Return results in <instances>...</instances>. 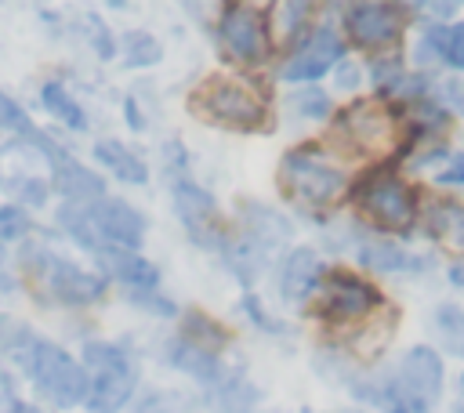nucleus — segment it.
Segmentation results:
<instances>
[{"label":"nucleus","instance_id":"nucleus-20","mask_svg":"<svg viewBox=\"0 0 464 413\" xmlns=\"http://www.w3.org/2000/svg\"><path fill=\"white\" fill-rule=\"evenodd\" d=\"M257 388L246 384L239 373H225L210 391L214 413H257Z\"/></svg>","mask_w":464,"mask_h":413},{"label":"nucleus","instance_id":"nucleus-19","mask_svg":"<svg viewBox=\"0 0 464 413\" xmlns=\"http://www.w3.org/2000/svg\"><path fill=\"white\" fill-rule=\"evenodd\" d=\"M428 235L450 254L464 257V203H450V199L435 203L428 210Z\"/></svg>","mask_w":464,"mask_h":413},{"label":"nucleus","instance_id":"nucleus-10","mask_svg":"<svg viewBox=\"0 0 464 413\" xmlns=\"http://www.w3.org/2000/svg\"><path fill=\"white\" fill-rule=\"evenodd\" d=\"M83 214H87V225L94 232V243L98 250L105 246H116V250H138L141 239H145V217L123 203V199H94V203H83ZM94 250V254H98Z\"/></svg>","mask_w":464,"mask_h":413},{"label":"nucleus","instance_id":"nucleus-16","mask_svg":"<svg viewBox=\"0 0 464 413\" xmlns=\"http://www.w3.org/2000/svg\"><path fill=\"white\" fill-rule=\"evenodd\" d=\"M51 188L65 196V203H94L105 196V181L102 174H94L91 167L76 163L72 156H62L51 163Z\"/></svg>","mask_w":464,"mask_h":413},{"label":"nucleus","instance_id":"nucleus-40","mask_svg":"<svg viewBox=\"0 0 464 413\" xmlns=\"http://www.w3.org/2000/svg\"><path fill=\"white\" fill-rule=\"evenodd\" d=\"M457 413H464V377H460V402H457Z\"/></svg>","mask_w":464,"mask_h":413},{"label":"nucleus","instance_id":"nucleus-9","mask_svg":"<svg viewBox=\"0 0 464 413\" xmlns=\"http://www.w3.org/2000/svg\"><path fill=\"white\" fill-rule=\"evenodd\" d=\"M355 206L373 221V225H384V228H410L413 221V210H417V196L413 188L388 174V170H373L370 178H362L355 185Z\"/></svg>","mask_w":464,"mask_h":413},{"label":"nucleus","instance_id":"nucleus-38","mask_svg":"<svg viewBox=\"0 0 464 413\" xmlns=\"http://www.w3.org/2000/svg\"><path fill=\"white\" fill-rule=\"evenodd\" d=\"M7 290H14V279H11V272L4 268V250H0V293H7Z\"/></svg>","mask_w":464,"mask_h":413},{"label":"nucleus","instance_id":"nucleus-33","mask_svg":"<svg viewBox=\"0 0 464 413\" xmlns=\"http://www.w3.org/2000/svg\"><path fill=\"white\" fill-rule=\"evenodd\" d=\"M130 301H134V304H145V308L156 312V315H174V304H170L167 297H156L152 290H130Z\"/></svg>","mask_w":464,"mask_h":413},{"label":"nucleus","instance_id":"nucleus-42","mask_svg":"<svg viewBox=\"0 0 464 413\" xmlns=\"http://www.w3.org/2000/svg\"><path fill=\"white\" fill-rule=\"evenodd\" d=\"M341 413H344V409H341Z\"/></svg>","mask_w":464,"mask_h":413},{"label":"nucleus","instance_id":"nucleus-41","mask_svg":"<svg viewBox=\"0 0 464 413\" xmlns=\"http://www.w3.org/2000/svg\"><path fill=\"white\" fill-rule=\"evenodd\" d=\"M453 94H457V105H460V112H464V91H460V87H453Z\"/></svg>","mask_w":464,"mask_h":413},{"label":"nucleus","instance_id":"nucleus-13","mask_svg":"<svg viewBox=\"0 0 464 413\" xmlns=\"http://www.w3.org/2000/svg\"><path fill=\"white\" fill-rule=\"evenodd\" d=\"M402 11L392 4H352L344 11V33L355 47H388L402 36Z\"/></svg>","mask_w":464,"mask_h":413},{"label":"nucleus","instance_id":"nucleus-34","mask_svg":"<svg viewBox=\"0 0 464 413\" xmlns=\"http://www.w3.org/2000/svg\"><path fill=\"white\" fill-rule=\"evenodd\" d=\"M435 181H439V185H464V156H453L450 167H442V170L435 174Z\"/></svg>","mask_w":464,"mask_h":413},{"label":"nucleus","instance_id":"nucleus-22","mask_svg":"<svg viewBox=\"0 0 464 413\" xmlns=\"http://www.w3.org/2000/svg\"><path fill=\"white\" fill-rule=\"evenodd\" d=\"M167 359L178 366V370H185V373H192L196 380H203V384H218L221 377H225V370L218 366V359L210 355V351H199V348H192L188 341H170L167 344Z\"/></svg>","mask_w":464,"mask_h":413},{"label":"nucleus","instance_id":"nucleus-25","mask_svg":"<svg viewBox=\"0 0 464 413\" xmlns=\"http://www.w3.org/2000/svg\"><path fill=\"white\" fill-rule=\"evenodd\" d=\"M181 341H188L192 348H199V351H210V355H214V351L228 341V333H225V326H218L210 315H203V312H188V315H185Z\"/></svg>","mask_w":464,"mask_h":413},{"label":"nucleus","instance_id":"nucleus-2","mask_svg":"<svg viewBox=\"0 0 464 413\" xmlns=\"http://www.w3.org/2000/svg\"><path fill=\"white\" fill-rule=\"evenodd\" d=\"M18 355H22L25 373L33 377V384H36L54 406L69 409V406H80V402L87 399V370H83L65 348L51 344V341L29 337Z\"/></svg>","mask_w":464,"mask_h":413},{"label":"nucleus","instance_id":"nucleus-3","mask_svg":"<svg viewBox=\"0 0 464 413\" xmlns=\"http://www.w3.org/2000/svg\"><path fill=\"white\" fill-rule=\"evenodd\" d=\"M83 362H87V409L91 413H120L138 384V370L127 359L123 348L105 344V341H91L83 348Z\"/></svg>","mask_w":464,"mask_h":413},{"label":"nucleus","instance_id":"nucleus-29","mask_svg":"<svg viewBox=\"0 0 464 413\" xmlns=\"http://www.w3.org/2000/svg\"><path fill=\"white\" fill-rule=\"evenodd\" d=\"M29 235V214L18 206V203H7L0 206V246L7 243H18Z\"/></svg>","mask_w":464,"mask_h":413},{"label":"nucleus","instance_id":"nucleus-36","mask_svg":"<svg viewBox=\"0 0 464 413\" xmlns=\"http://www.w3.org/2000/svg\"><path fill=\"white\" fill-rule=\"evenodd\" d=\"M138 413H178V402H174V399H167V395H152Z\"/></svg>","mask_w":464,"mask_h":413},{"label":"nucleus","instance_id":"nucleus-15","mask_svg":"<svg viewBox=\"0 0 464 413\" xmlns=\"http://www.w3.org/2000/svg\"><path fill=\"white\" fill-rule=\"evenodd\" d=\"M341 40L330 33V29H312L301 43H297V51H294V58L283 65V80H290V83H304V80H319L337 58H341Z\"/></svg>","mask_w":464,"mask_h":413},{"label":"nucleus","instance_id":"nucleus-1","mask_svg":"<svg viewBox=\"0 0 464 413\" xmlns=\"http://www.w3.org/2000/svg\"><path fill=\"white\" fill-rule=\"evenodd\" d=\"M355 391L384 413H428L442 391V362L431 348H410L392 377L377 384H355Z\"/></svg>","mask_w":464,"mask_h":413},{"label":"nucleus","instance_id":"nucleus-26","mask_svg":"<svg viewBox=\"0 0 464 413\" xmlns=\"http://www.w3.org/2000/svg\"><path fill=\"white\" fill-rule=\"evenodd\" d=\"M431 330L439 337V344L450 351V355H464V312L457 304H442L435 308L431 315Z\"/></svg>","mask_w":464,"mask_h":413},{"label":"nucleus","instance_id":"nucleus-5","mask_svg":"<svg viewBox=\"0 0 464 413\" xmlns=\"http://www.w3.org/2000/svg\"><path fill=\"white\" fill-rule=\"evenodd\" d=\"M279 181L286 188V196H294L301 206H330L341 199L348 178L341 167H334L326 156H319L315 149H294L283 156V170Z\"/></svg>","mask_w":464,"mask_h":413},{"label":"nucleus","instance_id":"nucleus-23","mask_svg":"<svg viewBox=\"0 0 464 413\" xmlns=\"http://www.w3.org/2000/svg\"><path fill=\"white\" fill-rule=\"evenodd\" d=\"M0 130H14V138L40 145V149H44V152H51L54 159H58V156H65V152H62V149H58V145H54V141H51V138H47V134L29 120V116H25V112H22V105H18L14 98H7L4 91H0Z\"/></svg>","mask_w":464,"mask_h":413},{"label":"nucleus","instance_id":"nucleus-12","mask_svg":"<svg viewBox=\"0 0 464 413\" xmlns=\"http://www.w3.org/2000/svg\"><path fill=\"white\" fill-rule=\"evenodd\" d=\"M174 210L185 225V232L199 243V246H221V217H218V203L210 192H203L196 181L178 178L174 181Z\"/></svg>","mask_w":464,"mask_h":413},{"label":"nucleus","instance_id":"nucleus-18","mask_svg":"<svg viewBox=\"0 0 464 413\" xmlns=\"http://www.w3.org/2000/svg\"><path fill=\"white\" fill-rule=\"evenodd\" d=\"M319 275H323V261L319 254L312 250H294L283 264V275H279V293L283 301H304L315 286H319Z\"/></svg>","mask_w":464,"mask_h":413},{"label":"nucleus","instance_id":"nucleus-6","mask_svg":"<svg viewBox=\"0 0 464 413\" xmlns=\"http://www.w3.org/2000/svg\"><path fill=\"white\" fill-rule=\"evenodd\" d=\"M334 134L337 141L355 152V156H366V159H381L395 149L399 141V127H395V116L381 105V101H355L348 105L337 123H334Z\"/></svg>","mask_w":464,"mask_h":413},{"label":"nucleus","instance_id":"nucleus-30","mask_svg":"<svg viewBox=\"0 0 464 413\" xmlns=\"http://www.w3.org/2000/svg\"><path fill=\"white\" fill-rule=\"evenodd\" d=\"M290 105H294L301 116H326V109H330V101H326L323 91H301V94L290 98Z\"/></svg>","mask_w":464,"mask_h":413},{"label":"nucleus","instance_id":"nucleus-37","mask_svg":"<svg viewBox=\"0 0 464 413\" xmlns=\"http://www.w3.org/2000/svg\"><path fill=\"white\" fill-rule=\"evenodd\" d=\"M123 116H127V123H130V127H141V116H138V101H134V98H127V101H123Z\"/></svg>","mask_w":464,"mask_h":413},{"label":"nucleus","instance_id":"nucleus-7","mask_svg":"<svg viewBox=\"0 0 464 413\" xmlns=\"http://www.w3.org/2000/svg\"><path fill=\"white\" fill-rule=\"evenodd\" d=\"M22 261L47 286V293L54 301H62V304H91V301H98L105 293V279L102 275H94V272H87V268H80V264H72V261H65L58 254H51V250L29 246L22 254Z\"/></svg>","mask_w":464,"mask_h":413},{"label":"nucleus","instance_id":"nucleus-8","mask_svg":"<svg viewBox=\"0 0 464 413\" xmlns=\"http://www.w3.org/2000/svg\"><path fill=\"white\" fill-rule=\"evenodd\" d=\"M44 163H54V156L44 152L40 145L22 141V138L4 141L0 145V188L7 196H14L18 203L44 206L47 188H51V181L44 178Z\"/></svg>","mask_w":464,"mask_h":413},{"label":"nucleus","instance_id":"nucleus-21","mask_svg":"<svg viewBox=\"0 0 464 413\" xmlns=\"http://www.w3.org/2000/svg\"><path fill=\"white\" fill-rule=\"evenodd\" d=\"M94 159L105 163V167H109L120 181H127V185H145V181H149V167L141 163V156H134L127 145H120V141H112V138H105V141L94 145Z\"/></svg>","mask_w":464,"mask_h":413},{"label":"nucleus","instance_id":"nucleus-24","mask_svg":"<svg viewBox=\"0 0 464 413\" xmlns=\"http://www.w3.org/2000/svg\"><path fill=\"white\" fill-rule=\"evenodd\" d=\"M40 101H44V109H47L51 116H58L65 127H72V130H83V127H87L83 109L72 101V94H69L58 80H47V83L40 87Z\"/></svg>","mask_w":464,"mask_h":413},{"label":"nucleus","instance_id":"nucleus-28","mask_svg":"<svg viewBox=\"0 0 464 413\" xmlns=\"http://www.w3.org/2000/svg\"><path fill=\"white\" fill-rule=\"evenodd\" d=\"M359 261H362L366 268H377V272H399V268L413 264L402 250H395V246H388V243H366V246L359 250Z\"/></svg>","mask_w":464,"mask_h":413},{"label":"nucleus","instance_id":"nucleus-11","mask_svg":"<svg viewBox=\"0 0 464 413\" xmlns=\"http://www.w3.org/2000/svg\"><path fill=\"white\" fill-rule=\"evenodd\" d=\"M377 304H381V293L366 279H359V275L334 272L330 279H323L319 315L330 319V322H355V319L370 315Z\"/></svg>","mask_w":464,"mask_h":413},{"label":"nucleus","instance_id":"nucleus-35","mask_svg":"<svg viewBox=\"0 0 464 413\" xmlns=\"http://www.w3.org/2000/svg\"><path fill=\"white\" fill-rule=\"evenodd\" d=\"M243 308H246V312H250V319H254V322H261V326H265V330H276V333H279V322H276V319H268V315H265V312H261V308H257V301H254V297H250V293H246V297H243Z\"/></svg>","mask_w":464,"mask_h":413},{"label":"nucleus","instance_id":"nucleus-17","mask_svg":"<svg viewBox=\"0 0 464 413\" xmlns=\"http://www.w3.org/2000/svg\"><path fill=\"white\" fill-rule=\"evenodd\" d=\"M94 257L102 261V268H105L112 279H123V283L134 286V290H156V283H160L156 264L145 261L138 250H116V246H105V250H98Z\"/></svg>","mask_w":464,"mask_h":413},{"label":"nucleus","instance_id":"nucleus-31","mask_svg":"<svg viewBox=\"0 0 464 413\" xmlns=\"http://www.w3.org/2000/svg\"><path fill=\"white\" fill-rule=\"evenodd\" d=\"M87 29H91V43H94V51L102 54V58H112V51H116V43H112V36H109V29L94 18V14H87Z\"/></svg>","mask_w":464,"mask_h":413},{"label":"nucleus","instance_id":"nucleus-27","mask_svg":"<svg viewBox=\"0 0 464 413\" xmlns=\"http://www.w3.org/2000/svg\"><path fill=\"white\" fill-rule=\"evenodd\" d=\"M123 65H130V69H141V65H156L160 62V43L149 36V33H127L123 36Z\"/></svg>","mask_w":464,"mask_h":413},{"label":"nucleus","instance_id":"nucleus-4","mask_svg":"<svg viewBox=\"0 0 464 413\" xmlns=\"http://www.w3.org/2000/svg\"><path fill=\"white\" fill-rule=\"evenodd\" d=\"M192 112L207 123L228 127V130H257L265 123V98L239 80L214 76L203 87L192 91Z\"/></svg>","mask_w":464,"mask_h":413},{"label":"nucleus","instance_id":"nucleus-39","mask_svg":"<svg viewBox=\"0 0 464 413\" xmlns=\"http://www.w3.org/2000/svg\"><path fill=\"white\" fill-rule=\"evenodd\" d=\"M4 413H40L36 406H29V402H7V409Z\"/></svg>","mask_w":464,"mask_h":413},{"label":"nucleus","instance_id":"nucleus-32","mask_svg":"<svg viewBox=\"0 0 464 413\" xmlns=\"http://www.w3.org/2000/svg\"><path fill=\"white\" fill-rule=\"evenodd\" d=\"M450 65H457V69H464V22L460 25H453L450 33H446V54H442Z\"/></svg>","mask_w":464,"mask_h":413},{"label":"nucleus","instance_id":"nucleus-14","mask_svg":"<svg viewBox=\"0 0 464 413\" xmlns=\"http://www.w3.org/2000/svg\"><path fill=\"white\" fill-rule=\"evenodd\" d=\"M221 43L232 58L254 65L268 54V33H265V18L254 11V7H225L221 14Z\"/></svg>","mask_w":464,"mask_h":413}]
</instances>
